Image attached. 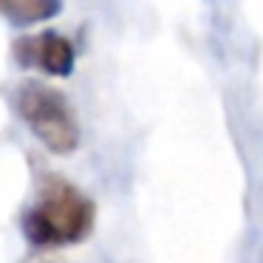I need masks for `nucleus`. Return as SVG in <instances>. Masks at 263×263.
<instances>
[{
    "mask_svg": "<svg viewBox=\"0 0 263 263\" xmlns=\"http://www.w3.org/2000/svg\"><path fill=\"white\" fill-rule=\"evenodd\" d=\"M14 57H17L20 65L40 68L51 77H68L74 71V63H77L74 43L54 29H46L40 34L17 40L14 43Z\"/></svg>",
    "mask_w": 263,
    "mask_h": 263,
    "instance_id": "obj_3",
    "label": "nucleus"
},
{
    "mask_svg": "<svg viewBox=\"0 0 263 263\" xmlns=\"http://www.w3.org/2000/svg\"><path fill=\"white\" fill-rule=\"evenodd\" d=\"M17 116L51 153L65 156L80 147V119L63 91L40 80H23L14 88Z\"/></svg>",
    "mask_w": 263,
    "mask_h": 263,
    "instance_id": "obj_2",
    "label": "nucleus"
},
{
    "mask_svg": "<svg viewBox=\"0 0 263 263\" xmlns=\"http://www.w3.org/2000/svg\"><path fill=\"white\" fill-rule=\"evenodd\" d=\"M97 206L80 187L63 176H46L37 187V198L23 212V235L37 249L80 243L91 235Z\"/></svg>",
    "mask_w": 263,
    "mask_h": 263,
    "instance_id": "obj_1",
    "label": "nucleus"
},
{
    "mask_svg": "<svg viewBox=\"0 0 263 263\" xmlns=\"http://www.w3.org/2000/svg\"><path fill=\"white\" fill-rule=\"evenodd\" d=\"M40 263H51V260H40Z\"/></svg>",
    "mask_w": 263,
    "mask_h": 263,
    "instance_id": "obj_5",
    "label": "nucleus"
},
{
    "mask_svg": "<svg viewBox=\"0 0 263 263\" xmlns=\"http://www.w3.org/2000/svg\"><path fill=\"white\" fill-rule=\"evenodd\" d=\"M63 12V3L57 0H6L0 3V14L14 26H31L51 20Z\"/></svg>",
    "mask_w": 263,
    "mask_h": 263,
    "instance_id": "obj_4",
    "label": "nucleus"
}]
</instances>
